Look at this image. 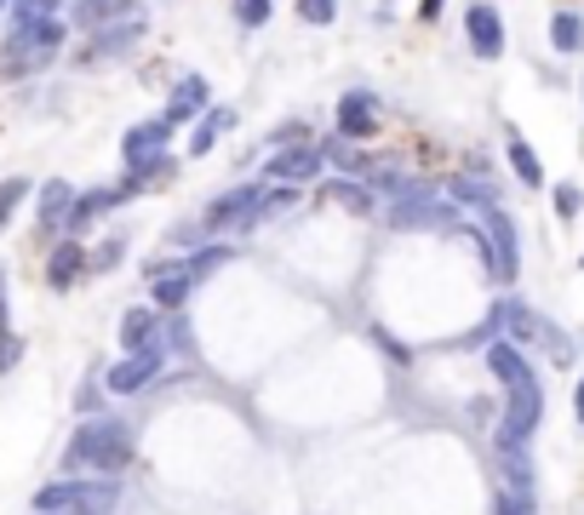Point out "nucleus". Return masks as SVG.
Masks as SVG:
<instances>
[{"label": "nucleus", "mask_w": 584, "mask_h": 515, "mask_svg": "<svg viewBox=\"0 0 584 515\" xmlns=\"http://www.w3.org/2000/svg\"><path fill=\"white\" fill-rule=\"evenodd\" d=\"M58 52H64V23L58 18H30L7 35V46H0V75H7V81H23V75L53 64Z\"/></svg>", "instance_id": "nucleus-1"}, {"label": "nucleus", "mask_w": 584, "mask_h": 515, "mask_svg": "<svg viewBox=\"0 0 584 515\" xmlns=\"http://www.w3.org/2000/svg\"><path fill=\"white\" fill-rule=\"evenodd\" d=\"M126 458H133V430L115 424V419L87 424V430L69 442V453H64L69 470H104V476H115Z\"/></svg>", "instance_id": "nucleus-2"}, {"label": "nucleus", "mask_w": 584, "mask_h": 515, "mask_svg": "<svg viewBox=\"0 0 584 515\" xmlns=\"http://www.w3.org/2000/svg\"><path fill=\"white\" fill-rule=\"evenodd\" d=\"M41 515L64 510V515H110L115 510V481H53L46 493H35Z\"/></svg>", "instance_id": "nucleus-3"}, {"label": "nucleus", "mask_w": 584, "mask_h": 515, "mask_svg": "<svg viewBox=\"0 0 584 515\" xmlns=\"http://www.w3.org/2000/svg\"><path fill=\"white\" fill-rule=\"evenodd\" d=\"M539 412H545L539 384H522V390H511V407H504V424H499V453H516L527 435L539 430Z\"/></svg>", "instance_id": "nucleus-4"}, {"label": "nucleus", "mask_w": 584, "mask_h": 515, "mask_svg": "<svg viewBox=\"0 0 584 515\" xmlns=\"http://www.w3.org/2000/svg\"><path fill=\"white\" fill-rule=\"evenodd\" d=\"M282 201H287V195H264V184H241V190L218 195V201L207 206V224H213V229H236V224L259 218L264 206H282Z\"/></svg>", "instance_id": "nucleus-5"}, {"label": "nucleus", "mask_w": 584, "mask_h": 515, "mask_svg": "<svg viewBox=\"0 0 584 515\" xmlns=\"http://www.w3.org/2000/svg\"><path fill=\"white\" fill-rule=\"evenodd\" d=\"M481 252H488V270L499 281H516V229H511V218H504L499 206L481 213Z\"/></svg>", "instance_id": "nucleus-6"}, {"label": "nucleus", "mask_w": 584, "mask_h": 515, "mask_svg": "<svg viewBox=\"0 0 584 515\" xmlns=\"http://www.w3.org/2000/svg\"><path fill=\"white\" fill-rule=\"evenodd\" d=\"M499 321H504V327H511V332H516V339H533V344H539V339H545V344H550V360H573V344H568V339H562V332H556V327L545 321V316H533V309H527V304H499Z\"/></svg>", "instance_id": "nucleus-7"}, {"label": "nucleus", "mask_w": 584, "mask_h": 515, "mask_svg": "<svg viewBox=\"0 0 584 515\" xmlns=\"http://www.w3.org/2000/svg\"><path fill=\"white\" fill-rule=\"evenodd\" d=\"M156 373H161V350H156V344H144V350L126 355V360H115L104 384H110L115 396H126V390H144V384L156 378Z\"/></svg>", "instance_id": "nucleus-8"}, {"label": "nucleus", "mask_w": 584, "mask_h": 515, "mask_svg": "<svg viewBox=\"0 0 584 515\" xmlns=\"http://www.w3.org/2000/svg\"><path fill=\"white\" fill-rule=\"evenodd\" d=\"M390 224H396V229H442V224H453V206H442V201H430V195L413 190V195L396 201Z\"/></svg>", "instance_id": "nucleus-9"}, {"label": "nucleus", "mask_w": 584, "mask_h": 515, "mask_svg": "<svg viewBox=\"0 0 584 515\" xmlns=\"http://www.w3.org/2000/svg\"><path fill=\"white\" fill-rule=\"evenodd\" d=\"M339 133H344V138H373V133H378V103H373V92H344V98H339Z\"/></svg>", "instance_id": "nucleus-10"}, {"label": "nucleus", "mask_w": 584, "mask_h": 515, "mask_svg": "<svg viewBox=\"0 0 584 515\" xmlns=\"http://www.w3.org/2000/svg\"><path fill=\"white\" fill-rule=\"evenodd\" d=\"M470 46H476V58H499L504 52V18L493 7H470Z\"/></svg>", "instance_id": "nucleus-11"}, {"label": "nucleus", "mask_w": 584, "mask_h": 515, "mask_svg": "<svg viewBox=\"0 0 584 515\" xmlns=\"http://www.w3.org/2000/svg\"><path fill=\"white\" fill-rule=\"evenodd\" d=\"M264 172H270V178H287V184H304V178H316V172H321V149L293 144V149L275 154V161H270Z\"/></svg>", "instance_id": "nucleus-12"}, {"label": "nucleus", "mask_w": 584, "mask_h": 515, "mask_svg": "<svg viewBox=\"0 0 584 515\" xmlns=\"http://www.w3.org/2000/svg\"><path fill=\"white\" fill-rule=\"evenodd\" d=\"M172 138V121H149V126H133V133H126V161H133V167H144V161H156V154H161V144Z\"/></svg>", "instance_id": "nucleus-13"}, {"label": "nucleus", "mask_w": 584, "mask_h": 515, "mask_svg": "<svg viewBox=\"0 0 584 515\" xmlns=\"http://www.w3.org/2000/svg\"><path fill=\"white\" fill-rule=\"evenodd\" d=\"M138 0H75V18H81V30H104V23H121L133 18Z\"/></svg>", "instance_id": "nucleus-14"}, {"label": "nucleus", "mask_w": 584, "mask_h": 515, "mask_svg": "<svg viewBox=\"0 0 584 515\" xmlns=\"http://www.w3.org/2000/svg\"><path fill=\"white\" fill-rule=\"evenodd\" d=\"M201 103H207V81H201V75H190V81H178V92H172V103H167V121H172V126L190 121Z\"/></svg>", "instance_id": "nucleus-15"}, {"label": "nucleus", "mask_w": 584, "mask_h": 515, "mask_svg": "<svg viewBox=\"0 0 584 515\" xmlns=\"http://www.w3.org/2000/svg\"><path fill=\"white\" fill-rule=\"evenodd\" d=\"M230 126H236V110H207V115H201V126H195V138H190V154H207L224 133H230Z\"/></svg>", "instance_id": "nucleus-16"}, {"label": "nucleus", "mask_w": 584, "mask_h": 515, "mask_svg": "<svg viewBox=\"0 0 584 515\" xmlns=\"http://www.w3.org/2000/svg\"><path fill=\"white\" fill-rule=\"evenodd\" d=\"M110 41H98L92 52H87V58H110V52H126V46H133L138 35H144V18L133 12V18H121V23H110V30H104Z\"/></svg>", "instance_id": "nucleus-17"}, {"label": "nucleus", "mask_w": 584, "mask_h": 515, "mask_svg": "<svg viewBox=\"0 0 584 515\" xmlns=\"http://www.w3.org/2000/svg\"><path fill=\"white\" fill-rule=\"evenodd\" d=\"M550 41H556V52H579L584 46V18L579 12H556L550 18Z\"/></svg>", "instance_id": "nucleus-18"}, {"label": "nucleus", "mask_w": 584, "mask_h": 515, "mask_svg": "<svg viewBox=\"0 0 584 515\" xmlns=\"http://www.w3.org/2000/svg\"><path fill=\"white\" fill-rule=\"evenodd\" d=\"M190 287H195V270H178V275H156V304L161 309H178L190 298Z\"/></svg>", "instance_id": "nucleus-19"}, {"label": "nucleus", "mask_w": 584, "mask_h": 515, "mask_svg": "<svg viewBox=\"0 0 584 515\" xmlns=\"http://www.w3.org/2000/svg\"><path fill=\"white\" fill-rule=\"evenodd\" d=\"M69 206H75L69 184H46L41 190V224H69Z\"/></svg>", "instance_id": "nucleus-20"}, {"label": "nucleus", "mask_w": 584, "mask_h": 515, "mask_svg": "<svg viewBox=\"0 0 584 515\" xmlns=\"http://www.w3.org/2000/svg\"><path fill=\"white\" fill-rule=\"evenodd\" d=\"M121 344H126V350L156 344V316H149V309H133V316L121 321Z\"/></svg>", "instance_id": "nucleus-21"}, {"label": "nucleus", "mask_w": 584, "mask_h": 515, "mask_svg": "<svg viewBox=\"0 0 584 515\" xmlns=\"http://www.w3.org/2000/svg\"><path fill=\"white\" fill-rule=\"evenodd\" d=\"M81 264H87V252H81V247H58V252H53V270H46V281H53V287H69Z\"/></svg>", "instance_id": "nucleus-22"}, {"label": "nucleus", "mask_w": 584, "mask_h": 515, "mask_svg": "<svg viewBox=\"0 0 584 515\" xmlns=\"http://www.w3.org/2000/svg\"><path fill=\"white\" fill-rule=\"evenodd\" d=\"M511 167H516L522 184H545V161H539V154H533L522 138H511Z\"/></svg>", "instance_id": "nucleus-23"}, {"label": "nucleus", "mask_w": 584, "mask_h": 515, "mask_svg": "<svg viewBox=\"0 0 584 515\" xmlns=\"http://www.w3.org/2000/svg\"><path fill=\"white\" fill-rule=\"evenodd\" d=\"M321 201L350 206V213H367V206H373V195H367L362 184H327V190H321Z\"/></svg>", "instance_id": "nucleus-24"}, {"label": "nucleus", "mask_w": 584, "mask_h": 515, "mask_svg": "<svg viewBox=\"0 0 584 515\" xmlns=\"http://www.w3.org/2000/svg\"><path fill=\"white\" fill-rule=\"evenodd\" d=\"M236 18L247 30H259V23H270V0H236Z\"/></svg>", "instance_id": "nucleus-25"}, {"label": "nucleus", "mask_w": 584, "mask_h": 515, "mask_svg": "<svg viewBox=\"0 0 584 515\" xmlns=\"http://www.w3.org/2000/svg\"><path fill=\"white\" fill-rule=\"evenodd\" d=\"M12 12H18V23H30V18H53V12H58V0H12Z\"/></svg>", "instance_id": "nucleus-26"}, {"label": "nucleus", "mask_w": 584, "mask_h": 515, "mask_svg": "<svg viewBox=\"0 0 584 515\" xmlns=\"http://www.w3.org/2000/svg\"><path fill=\"white\" fill-rule=\"evenodd\" d=\"M339 12V0H298V18H310V23H333Z\"/></svg>", "instance_id": "nucleus-27"}, {"label": "nucleus", "mask_w": 584, "mask_h": 515, "mask_svg": "<svg viewBox=\"0 0 584 515\" xmlns=\"http://www.w3.org/2000/svg\"><path fill=\"white\" fill-rule=\"evenodd\" d=\"M23 195H30V184H23V178H12V184H0V224L12 218V206H18Z\"/></svg>", "instance_id": "nucleus-28"}, {"label": "nucleus", "mask_w": 584, "mask_h": 515, "mask_svg": "<svg viewBox=\"0 0 584 515\" xmlns=\"http://www.w3.org/2000/svg\"><path fill=\"white\" fill-rule=\"evenodd\" d=\"M18 355H23V339H18V332H0V373H12Z\"/></svg>", "instance_id": "nucleus-29"}, {"label": "nucleus", "mask_w": 584, "mask_h": 515, "mask_svg": "<svg viewBox=\"0 0 584 515\" xmlns=\"http://www.w3.org/2000/svg\"><path fill=\"white\" fill-rule=\"evenodd\" d=\"M556 213H562V218H573V213H579V190H573V184L556 190Z\"/></svg>", "instance_id": "nucleus-30"}, {"label": "nucleus", "mask_w": 584, "mask_h": 515, "mask_svg": "<svg viewBox=\"0 0 584 515\" xmlns=\"http://www.w3.org/2000/svg\"><path fill=\"white\" fill-rule=\"evenodd\" d=\"M499 515H527V493H516V487H511V493L499 499Z\"/></svg>", "instance_id": "nucleus-31"}, {"label": "nucleus", "mask_w": 584, "mask_h": 515, "mask_svg": "<svg viewBox=\"0 0 584 515\" xmlns=\"http://www.w3.org/2000/svg\"><path fill=\"white\" fill-rule=\"evenodd\" d=\"M224 264V252H201V258H190V270H195V281L207 275V270H218Z\"/></svg>", "instance_id": "nucleus-32"}, {"label": "nucleus", "mask_w": 584, "mask_h": 515, "mask_svg": "<svg viewBox=\"0 0 584 515\" xmlns=\"http://www.w3.org/2000/svg\"><path fill=\"white\" fill-rule=\"evenodd\" d=\"M573 412H579V419H584V384H579V396H573Z\"/></svg>", "instance_id": "nucleus-33"}, {"label": "nucleus", "mask_w": 584, "mask_h": 515, "mask_svg": "<svg viewBox=\"0 0 584 515\" xmlns=\"http://www.w3.org/2000/svg\"><path fill=\"white\" fill-rule=\"evenodd\" d=\"M436 7H442V0H424V18H436Z\"/></svg>", "instance_id": "nucleus-34"}, {"label": "nucleus", "mask_w": 584, "mask_h": 515, "mask_svg": "<svg viewBox=\"0 0 584 515\" xmlns=\"http://www.w3.org/2000/svg\"><path fill=\"white\" fill-rule=\"evenodd\" d=\"M46 515H64V510H46Z\"/></svg>", "instance_id": "nucleus-35"}, {"label": "nucleus", "mask_w": 584, "mask_h": 515, "mask_svg": "<svg viewBox=\"0 0 584 515\" xmlns=\"http://www.w3.org/2000/svg\"><path fill=\"white\" fill-rule=\"evenodd\" d=\"M0 287H7V281H0Z\"/></svg>", "instance_id": "nucleus-36"}, {"label": "nucleus", "mask_w": 584, "mask_h": 515, "mask_svg": "<svg viewBox=\"0 0 584 515\" xmlns=\"http://www.w3.org/2000/svg\"><path fill=\"white\" fill-rule=\"evenodd\" d=\"M0 7H7V0H0Z\"/></svg>", "instance_id": "nucleus-37"}]
</instances>
